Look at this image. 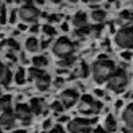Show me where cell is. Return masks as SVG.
Returning a JSON list of instances; mask_svg holds the SVG:
<instances>
[{"label":"cell","mask_w":133,"mask_h":133,"mask_svg":"<svg viewBox=\"0 0 133 133\" xmlns=\"http://www.w3.org/2000/svg\"><path fill=\"white\" fill-rule=\"evenodd\" d=\"M122 104H124V102H122L121 99L116 101V104H114V108H116V109H121V108H122Z\"/></svg>","instance_id":"41"},{"label":"cell","mask_w":133,"mask_h":133,"mask_svg":"<svg viewBox=\"0 0 133 133\" xmlns=\"http://www.w3.org/2000/svg\"><path fill=\"white\" fill-rule=\"evenodd\" d=\"M50 127H51V120H50V118H46L44 122H43V129H44V130H47Z\"/></svg>","instance_id":"35"},{"label":"cell","mask_w":133,"mask_h":133,"mask_svg":"<svg viewBox=\"0 0 133 133\" xmlns=\"http://www.w3.org/2000/svg\"><path fill=\"white\" fill-rule=\"evenodd\" d=\"M74 62H75V57L71 55V57H67L65 59H59L58 66H61V67H70V66H73Z\"/></svg>","instance_id":"23"},{"label":"cell","mask_w":133,"mask_h":133,"mask_svg":"<svg viewBox=\"0 0 133 133\" xmlns=\"http://www.w3.org/2000/svg\"><path fill=\"white\" fill-rule=\"evenodd\" d=\"M5 44L8 46V47L12 50V51H19V49H20V46H19V43L15 41L14 38H10V39H7V42H5Z\"/></svg>","instance_id":"25"},{"label":"cell","mask_w":133,"mask_h":133,"mask_svg":"<svg viewBox=\"0 0 133 133\" xmlns=\"http://www.w3.org/2000/svg\"><path fill=\"white\" fill-rule=\"evenodd\" d=\"M0 133H2V129H0Z\"/></svg>","instance_id":"48"},{"label":"cell","mask_w":133,"mask_h":133,"mask_svg":"<svg viewBox=\"0 0 133 133\" xmlns=\"http://www.w3.org/2000/svg\"><path fill=\"white\" fill-rule=\"evenodd\" d=\"M121 117H122V121L125 124V127H127L128 129H130V130H133V102L129 104L124 109Z\"/></svg>","instance_id":"13"},{"label":"cell","mask_w":133,"mask_h":133,"mask_svg":"<svg viewBox=\"0 0 133 133\" xmlns=\"http://www.w3.org/2000/svg\"><path fill=\"white\" fill-rule=\"evenodd\" d=\"M5 71H7V67L0 62V85H3L4 81V77H5Z\"/></svg>","instance_id":"30"},{"label":"cell","mask_w":133,"mask_h":133,"mask_svg":"<svg viewBox=\"0 0 133 133\" xmlns=\"http://www.w3.org/2000/svg\"><path fill=\"white\" fill-rule=\"evenodd\" d=\"M101 102H98L97 99H94L91 96L85 94L79 98L78 101V112L83 116H91V114H97L101 112Z\"/></svg>","instance_id":"4"},{"label":"cell","mask_w":133,"mask_h":133,"mask_svg":"<svg viewBox=\"0 0 133 133\" xmlns=\"http://www.w3.org/2000/svg\"><path fill=\"white\" fill-rule=\"evenodd\" d=\"M51 42V39H46V41H42V44H41V47L42 49H46L49 46V43Z\"/></svg>","instance_id":"39"},{"label":"cell","mask_w":133,"mask_h":133,"mask_svg":"<svg viewBox=\"0 0 133 133\" xmlns=\"http://www.w3.org/2000/svg\"><path fill=\"white\" fill-rule=\"evenodd\" d=\"M0 94H2V91H0Z\"/></svg>","instance_id":"49"},{"label":"cell","mask_w":133,"mask_h":133,"mask_svg":"<svg viewBox=\"0 0 133 133\" xmlns=\"http://www.w3.org/2000/svg\"><path fill=\"white\" fill-rule=\"evenodd\" d=\"M49 133H66L65 130H63V128H62V127H59V125H57V127L55 128H54V129H51Z\"/></svg>","instance_id":"34"},{"label":"cell","mask_w":133,"mask_h":133,"mask_svg":"<svg viewBox=\"0 0 133 133\" xmlns=\"http://www.w3.org/2000/svg\"><path fill=\"white\" fill-rule=\"evenodd\" d=\"M73 26L75 27V30L88 27V16H86L85 12H77L73 16Z\"/></svg>","instance_id":"14"},{"label":"cell","mask_w":133,"mask_h":133,"mask_svg":"<svg viewBox=\"0 0 133 133\" xmlns=\"http://www.w3.org/2000/svg\"><path fill=\"white\" fill-rule=\"evenodd\" d=\"M10 23L15 24L16 23V10H11V15H10Z\"/></svg>","instance_id":"32"},{"label":"cell","mask_w":133,"mask_h":133,"mask_svg":"<svg viewBox=\"0 0 133 133\" xmlns=\"http://www.w3.org/2000/svg\"><path fill=\"white\" fill-rule=\"evenodd\" d=\"M106 18V11L102 8H97V10H93L90 12V20L94 23V24H101Z\"/></svg>","instance_id":"15"},{"label":"cell","mask_w":133,"mask_h":133,"mask_svg":"<svg viewBox=\"0 0 133 133\" xmlns=\"http://www.w3.org/2000/svg\"><path fill=\"white\" fill-rule=\"evenodd\" d=\"M104 128L109 133H113V132L117 130V122H116V118H114L113 114H108L106 116V118L104 121Z\"/></svg>","instance_id":"17"},{"label":"cell","mask_w":133,"mask_h":133,"mask_svg":"<svg viewBox=\"0 0 133 133\" xmlns=\"http://www.w3.org/2000/svg\"><path fill=\"white\" fill-rule=\"evenodd\" d=\"M50 109H51V110H54L55 113H61L65 108H63V105L61 104V101H54V102L50 105Z\"/></svg>","instance_id":"27"},{"label":"cell","mask_w":133,"mask_h":133,"mask_svg":"<svg viewBox=\"0 0 133 133\" xmlns=\"http://www.w3.org/2000/svg\"><path fill=\"white\" fill-rule=\"evenodd\" d=\"M7 23V11H5V7L2 5L0 8V24H5Z\"/></svg>","instance_id":"28"},{"label":"cell","mask_w":133,"mask_h":133,"mask_svg":"<svg viewBox=\"0 0 133 133\" xmlns=\"http://www.w3.org/2000/svg\"><path fill=\"white\" fill-rule=\"evenodd\" d=\"M59 101L63 108H73L79 101V94L74 89H66L59 94Z\"/></svg>","instance_id":"9"},{"label":"cell","mask_w":133,"mask_h":133,"mask_svg":"<svg viewBox=\"0 0 133 133\" xmlns=\"http://www.w3.org/2000/svg\"><path fill=\"white\" fill-rule=\"evenodd\" d=\"M128 85V73L124 69H117L108 82V88L114 93H121Z\"/></svg>","instance_id":"5"},{"label":"cell","mask_w":133,"mask_h":133,"mask_svg":"<svg viewBox=\"0 0 133 133\" xmlns=\"http://www.w3.org/2000/svg\"><path fill=\"white\" fill-rule=\"evenodd\" d=\"M62 16H59V15H51V16H49V22L50 23H54V22H57V20H59Z\"/></svg>","instance_id":"36"},{"label":"cell","mask_w":133,"mask_h":133,"mask_svg":"<svg viewBox=\"0 0 133 133\" xmlns=\"http://www.w3.org/2000/svg\"><path fill=\"white\" fill-rule=\"evenodd\" d=\"M94 94H96V96H99V97H104V96H105L104 91H102V90H98V89L94 90Z\"/></svg>","instance_id":"42"},{"label":"cell","mask_w":133,"mask_h":133,"mask_svg":"<svg viewBox=\"0 0 133 133\" xmlns=\"http://www.w3.org/2000/svg\"><path fill=\"white\" fill-rule=\"evenodd\" d=\"M19 30H22V31H23V30H27V27H26L24 24H20V26H19Z\"/></svg>","instance_id":"46"},{"label":"cell","mask_w":133,"mask_h":133,"mask_svg":"<svg viewBox=\"0 0 133 133\" xmlns=\"http://www.w3.org/2000/svg\"><path fill=\"white\" fill-rule=\"evenodd\" d=\"M15 117L19 118L22 122L30 124L31 120H32V110L26 104H18L16 108H15Z\"/></svg>","instance_id":"10"},{"label":"cell","mask_w":133,"mask_h":133,"mask_svg":"<svg viewBox=\"0 0 133 133\" xmlns=\"http://www.w3.org/2000/svg\"><path fill=\"white\" fill-rule=\"evenodd\" d=\"M62 83H63V79H59V78H58L57 82H55V85H57V86H59V85H62Z\"/></svg>","instance_id":"45"},{"label":"cell","mask_w":133,"mask_h":133,"mask_svg":"<svg viewBox=\"0 0 133 133\" xmlns=\"http://www.w3.org/2000/svg\"><path fill=\"white\" fill-rule=\"evenodd\" d=\"M38 31H39V26H38V24H34L32 27L30 28V32H32V34H36Z\"/></svg>","instance_id":"40"},{"label":"cell","mask_w":133,"mask_h":133,"mask_svg":"<svg viewBox=\"0 0 133 133\" xmlns=\"http://www.w3.org/2000/svg\"><path fill=\"white\" fill-rule=\"evenodd\" d=\"M19 16H20V19L23 22H26V23H35L39 18V10L32 3H27L23 7H20Z\"/></svg>","instance_id":"8"},{"label":"cell","mask_w":133,"mask_h":133,"mask_svg":"<svg viewBox=\"0 0 133 133\" xmlns=\"http://www.w3.org/2000/svg\"><path fill=\"white\" fill-rule=\"evenodd\" d=\"M99 31H101V26H96V27H93L91 28V32H90V35H93V36H98L99 35Z\"/></svg>","instance_id":"33"},{"label":"cell","mask_w":133,"mask_h":133,"mask_svg":"<svg viewBox=\"0 0 133 133\" xmlns=\"http://www.w3.org/2000/svg\"><path fill=\"white\" fill-rule=\"evenodd\" d=\"M12 133H27L24 129H18V130H15V132H12Z\"/></svg>","instance_id":"44"},{"label":"cell","mask_w":133,"mask_h":133,"mask_svg":"<svg viewBox=\"0 0 133 133\" xmlns=\"http://www.w3.org/2000/svg\"><path fill=\"white\" fill-rule=\"evenodd\" d=\"M78 75H79L81 78H88L90 75V67L85 63V62H82V63L79 65V69H78Z\"/></svg>","instance_id":"22"},{"label":"cell","mask_w":133,"mask_h":133,"mask_svg":"<svg viewBox=\"0 0 133 133\" xmlns=\"http://www.w3.org/2000/svg\"><path fill=\"white\" fill-rule=\"evenodd\" d=\"M58 122H69V116H61L58 118Z\"/></svg>","instance_id":"37"},{"label":"cell","mask_w":133,"mask_h":133,"mask_svg":"<svg viewBox=\"0 0 133 133\" xmlns=\"http://www.w3.org/2000/svg\"><path fill=\"white\" fill-rule=\"evenodd\" d=\"M11 79H12V74H11V70L7 69L5 71V77H4V81H3V86H8L11 83Z\"/></svg>","instance_id":"29"},{"label":"cell","mask_w":133,"mask_h":133,"mask_svg":"<svg viewBox=\"0 0 133 133\" xmlns=\"http://www.w3.org/2000/svg\"><path fill=\"white\" fill-rule=\"evenodd\" d=\"M11 102H12V97L11 96H3L0 97V112H8L11 110Z\"/></svg>","instance_id":"19"},{"label":"cell","mask_w":133,"mask_h":133,"mask_svg":"<svg viewBox=\"0 0 133 133\" xmlns=\"http://www.w3.org/2000/svg\"><path fill=\"white\" fill-rule=\"evenodd\" d=\"M0 8H2V4H0Z\"/></svg>","instance_id":"47"},{"label":"cell","mask_w":133,"mask_h":133,"mask_svg":"<svg viewBox=\"0 0 133 133\" xmlns=\"http://www.w3.org/2000/svg\"><path fill=\"white\" fill-rule=\"evenodd\" d=\"M42 30H43V32L47 35V36H50V38L57 34V30L54 28L52 26H50V24H44V26L42 27Z\"/></svg>","instance_id":"26"},{"label":"cell","mask_w":133,"mask_h":133,"mask_svg":"<svg viewBox=\"0 0 133 133\" xmlns=\"http://www.w3.org/2000/svg\"><path fill=\"white\" fill-rule=\"evenodd\" d=\"M120 55H121V58L124 59V61H130L132 59V52L130 51H122L121 54H120Z\"/></svg>","instance_id":"31"},{"label":"cell","mask_w":133,"mask_h":133,"mask_svg":"<svg viewBox=\"0 0 133 133\" xmlns=\"http://www.w3.org/2000/svg\"><path fill=\"white\" fill-rule=\"evenodd\" d=\"M28 79H31L35 83V88L39 91H47L50 89L51 78L47 73L41 70V69H36V67L30 69L28 70Z\"/></svg>","instance_id":"2"},{"label":"cell","mask_w":133,"mask_h":133,"mask_svg":"<svg viewBox=\"0 0 133 133\" xmlns=\"http://www.w3.org/2000/svg\"><path fill=\"white\" fill-rule=\"evenodd\" d=\"M24 47L27 51L30 52H36L39 50V47H41V44H39V41L36 38L31 36V38H27L26 42H24Z\"/></svg>","instance_id":"18"},{"label":"cell","mask_w":133,"mask_h":133,"mask_svg":"<svg viewBox=\"0 0 133 133\" xmlns=\"http://www.w3.org/2000/svg\"><path fill=\"white\" fill-rule=\"evenodd\" d=\"M114 42L120 49L127 51L133 50V27H122L116 32Z\"/></svg>","instance_id":"6"},{"label":"cell","mask_w":133,"mask_h":133,"mask_svg":"<svg viewBox=\"0 0 133 133\" xmlns=\"http://www.w3.org/2000/svg\"><path fill=\"white\" fill-rule=\"evenodd\" d=\"M32 65L36 67V69H41V67H44L49 65V61L44 55H36L32 58Z\"/></svg>","instance_id":"20"},{"label":"cell","mask_w":133,"mask_h":133,"mask_svg":"<svg viewBox=\"0 0 133 133\" xmlns=\"http://www.w3.org/2000/svg\"><path fill=\"white\" fill-rule=\"evenodd\" d=\"M116 63L113 61L108 59L105 55H101L91 66V74L93 79L96 83H105L109 82V79L112 78V75L116 71Z\"/></svg>","instance_id":"1"},{"label":"cell","mask_w":133,"mask_h":133,"mask_svg":"<svg viewBox=\"0 0 133 133\" xmlns=\"http://www.w3.org/2000/svg\"><path fill=\"white\" fill-rule=\"evenodd\" d=\"M52 54L55 57L65 59L67 57H71L74 54V43L66 36L58 38L52 44Z\"/></svg>","instance_id":"3"},{"label":"cell","mask_w":133,"mask_h":133,"mask_svg":"<svg viewBox=\"0 0 133 133\" xmlns=\"http://www.w3.org/2000/svg\"><path fill=\"white\" fill-rule=\"evenodd\" d=\"M0 127H3L4 129H11L15 127V114L11 110L0 114Z\"/></svg>","instance_id":"12"},{"label":"cell","mask_w":133,"mask_h":133,"mask_svg":"<svg viewBox=\"0 0 133 133\" xmlns=\"http://www.w3.org/2000/svg\"><path fill=\"white\" fill-rule=\"evenodd\" d=\"M132 22H133V12L129 11V10H125V11H122V12L118 15L117 24L127 27V24H129V23H132Z\"/></svg>","instance_id":"16"},{"label":"cell","mask_w":133,"mask_h":133,"mask_svg":"<svg viewBox=\"0 0 133 133\" xmlns=\"http://www.w3.org/2000/svg\"><path fill=\"white\" fill-rule=\"evenodd\" d=\"M75 32V35L77 36H88V35H90V32H91V27H83V28H78V30H75L74 31Z\"/></svg>","instance_id":"24"},{"label":"cell","mask_w":133,"mask_h":133,"mask_svg":"<svg viewBox=\"0 0 133 133\" xmlns=\"http://www.w3.org/2000/svg\"><path fill=\"white\" fill-rule=\"evenodd\" d=\"M91 133H109V132H106L104 128H96V129H93Z\"/></svg>","instance_id":"38"},{"label":"cell","mask_w":133,"mask_h":133,"mask_svg":"<svg viewBox=\"0 0 133 133\" xmlns=\"http://www.w3.org/2000/svg\"><path fill=\"white\" fill-rule=\"evenodd\" d=\"M15 82H16V85H23L26 83V71L23 67H19L16 74H15Z\"/></svg>","instance_id":"21"},{"label":"cell","mask_w":133,"mask_h":133,"mask_svg":"<svg viewBox=\"0 0 133 133\" xmlns=\"http://www.w3.org/2000/svg\"><path fill=\"white\" fill-rule=\"evenodd\" d=\"M30 108H31V110H32V113L36 114V116L43 114L47 110V105H46V102L42 98H32L30 101Z\"/></svg>","instance_id":"11"},{"label":"cell","mask_w":133,"mask_h":133,"mask_svg":"<svg viewBox=\"0 0 133 133\" xmlns=\"http://www.w3.org/2000/svg\"><path fill=\"white\" fill-rule=\"evenodd\" d=\"M97 120H88L82 118V117H77L71 121L67 122V132L69 133H89L91 129V125Z\"/></svg>","instance_id":"7"},{"label":"cell","mask_w":133,"mask_h":133,"mask_svg":"<svg viewBox=\"0 0 133 133\" xmlns=\"http://www.w3.org/2000/svg\"><path fill=\"white\" fill-rule=\"evenodd\" d=\"M61 28L63 30V31H67V30H69V26H67V23H63V24L61 26Z\"/></svg>","instance_id":"43"}]
</instances>
